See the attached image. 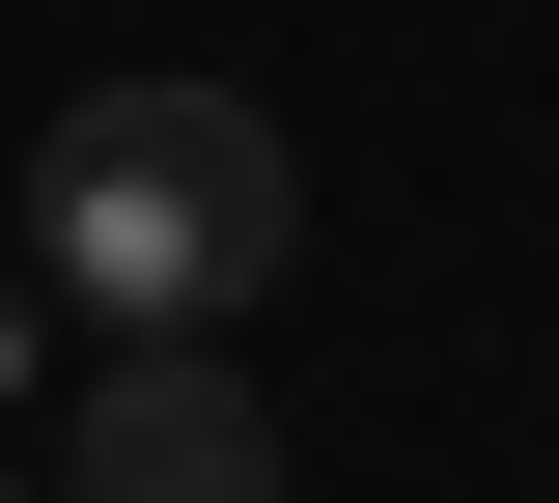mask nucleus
Segmentation results:
<instances>
[{
  "mask_svg": "<svg viewBox=\"0 0 559 503\" xmlns=\"http://www.w3.org/2000/svg\"><path fill=\"white\" fill-rule=\"evenodd\" d=\"M280 252H308V168H280L252 84H84L28 141V280L112 308V336H224Z\"/></svg>",
  "mask_w": 559,
  "mask_h": 503,
  "instance_id": "nucleus-1",
  "label": "nucleus"
},
{
  "mask_svg": "<svg viewBox=\"0 0 559 503\" xmlns=\"http://www.w3.org/2000/svg\"><path fill=\"white\" fill-rule=\"evenodd\" d=\"M57 503H280V420L224 392L197 336H112V392L57 420Z\"/></svg>",
  "mask_w": 559,
  "mask_h": 503,
  "instance_id": "nucleus-2",
  "label": "nucleus"
},
{
  "mask_svg": "<svg viewBox=\"0 0 559 503\" xmlns=\"http://www.w3.org/2000/svg\"><path fill=\"white\" fill-rule=\"evenodd\" d=\"M28 308H57V280H0V392H28Z\"/></svg>",
  "mask_w": 559,
  "mask_h": 503,
  "instance_id": "nucleus-3",
  "label": "nucleus"
},
{
  "mask_svg": "<svg viewBox=\"0 0 559 503\" xmlns=\"http://www.w3.org/2000/svg\"><path fill=\"white\" fill-rule=\"evenodd\" d=\"M0 503H57V476H0Z\"/></svg>",
  "mask_w": 559,
  "mask_h": 503,
  "instance_id": "nucleus-4",
  "label": "nucleus"
}]
</instances>
